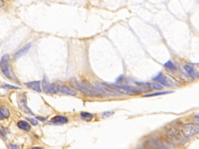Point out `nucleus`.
Listing matches in <instances>:
<instances>
[{"label":"nucleus","mask_w":199,"mask_h":149,"mask_svg":"<svg viewBox=\"0 0 199 149\" xmlns=\"http://www.w3.org/2000/svg\"><path fill=\"white\" fill-rule=\"evenodd\" d=\"M27 120H28V121H30V122H31V123H32L33 125L37 126V125H38V120H35V119H33V118H27Z\"/></svg>","instance_id":"nucleus-24"},{"label":"nucleus","mask_w":199,"mask_h":149,"mask_svg":"<svg viewBox=\"0 0 199 149\" xmlns=\"http://www.w3.org/2000/svg\"><path fill=\"white\" fill-rule=\"evenodd\" d=\"M172 91H165V92H156V93H150V94H146L144 95V97H153V96H161V95H166L169 94V93H172Z\"/></svg>","instance_id":"nucleus-19"},{"label":"nucleus","mask_w":199,"mask_h":149,"mask_svg":"<svg viewBox=\"0 0 199 149\" xmlns=\"http://www.w3.org/2000/svg\"><path fill=\"white\" fill-rule=\"evenodd\" d=\"M137 85H139V86H143L144 87L146 90H160V89H163V86L161 85L156 83V82H136Z\"/></svg>","instance_id":"nucleus-10"},{"label":"nucleus","mask_w":199,"mask_h":149,"mask_svg":"<svg viewBox=\"0 0 199 149\" xmlns=\"http://www.w3.org/2000/svg\"><path fill=\"white\" fill-rule=\"evenodd\" d=\"M37 119H38V120H45V118H44V117H37Z\"/></svg>","instance_id":"nucleus-25"},{"label":"nucleus","mask_w":199,"mask_h":149,"mask_svg":"<svg viewBox=\"0 0 199 149\" xmlns=\"http://www.w3.org/2000/svg\"><path fill=\"white\" fill-rule=\"evenodd\" d=\"M193 67H194V71H195L196 74H197V77H199V63L193 64Z\"/></svg>","instance_id":"nucleus-22"},{"label":"nucleus","mask_w":199,"mask_h":149,"mask_svg":"<svg viewBox=\"0 0 199 149\" xmlns=\"http://www.w3.org/2000/svg\"><path fill=\"white\" fill-rule=\"evenodd\" d=\"M184 70L186 71V72L187 73V75H188L190 78H192V79H196V78H197V74H196L194 67H193L192 65H185L184 66Z\"/></svg>","instance_id":"nucleus-14"},{"label":"nucleus","mask_w":199,"mask_h":149,"mask_svg":"<svg viewBox=\"0 0 199 149\" xmlns=\"http://www.w3.org/2000/svg\"><path fill=\"white\" fill-rule=\"evenodd\" d=\"M70 84L72 87H74L76 89L79 90L81 93H84V94L87 95V96H101L103 93H105V91L101 88L98 87H93V86H91L89 83L86 82H80L76 79H70Z\"/></svg>","instance_id":"nucleus-1"},{"label":"nucleus","mask_w":199,"mask_h":149,"mask_svg":"<svg viewBox=\"0 0 199 149\" xmlns=\"http://www.w3.org/2000/svg\"><path fill=\"white\" fill-rule=\"evenodd\" d=\"M26 86L28 88H30V89L38 92V93H41V82H40V81H34V82H27V83H26Z\"/></svg>","instance_id":"nucleus-13"},{"label":"nucleus","mask_w":199,"mask_h":149,"mask_svg":"<svg viewBox=\"0 0 199 149\" xmlns=\"http://www.w3.org/2000/svg\"><path fill=\"white\" fill-rule=\"evenodd\" d=\"M182 134L187 137H193L199 134V124L197 123H185L180 129Z\"/></svg>","instance_id":"nucleus-5"},{"label":"nucleus","mask_w":199,"mask_h":149,"mask_svg":"<svg viewBox=\"0 0 199 149\" xmlns=\"http://www.w3.org/2000/svg\"><path fill=\"white\" fill-rule=\"evenodd\" d=\"M107 86H108L110 89L118 92V93H121L124 95H128V96H133V95L139 94V93H142L143 89H139V88L132 87V86H118V85L114 84H106Z\"/></svg>","instance_id":"nucleus-4"},{"label":"nucleus","mask_w":199,"mask_h":149,"mask_svg":"<svg viewBox=\"0 0 199 149\" xmlns=\"http://www.w3.org/2000/svg\"><path fill=\"white\" fill-rule=\"evenodd\" d=\"M10 115L9 110L5 106H2L0 107V120L8 118Z\"/></svg>","instance_id":"nucleus-15"},{"label":"nucleus","mask_w":199,"mask_h":149,"mask_svg":"<svg viewBox=\"0 0 199 149\" xmlns=\"http://www.w3.org/2000/svg\"><path fill=\"white\" fill-rule=\"evenodd\" d=\"M18 105H19L20 110H23L24 113H29V114L31 115H34V113L32 112V110L28 107L26 95L24 94V93H22V94H20L19 96V98H18Z\"/></svg>","instance_id":"nucleus-8"},{"label":"nucleus","mask_w":199,"mask_h":149,"mask_svg":"<svg viewBox=\"0 0 199 149\" xmlns=\"http://www.w3.org/2000/svg\"><path fill=\"white\" fill-rule=\"evenodd\" d=\"M146 147L148 149H173V144L166 137H155L146 141Z\"/></svg>","instance_id":"nucleus-2"},{"label":"nucleus","mask_w":199,"mask_h":149,"mask_svg":"<svg viewBox=\"0 0 199 149\" xmlns=\"http://www.w3.org/2000/svg\"><path fill=\"white\" fill-rule=\"evenodd\" d=\"M57 88H58V90L60 93H64V94H67V95H71V96H76L77 93L75 90H73L72 89H70L68 86H65V85L62 84V83H57L56 84Z\"/></svg>","instance_id":"nucleus-11"},{"label":"nucleus","mask_w":199,"mask_h":149,"mask_svg":"<svg viewBox=\"0 0 199 149\" xmlns=\"http://www.w3.org/2000/svg\"><path fill=\"white\" fill-rule=\"evenodd\" d=\"M80 116L82 117V119L85 120H90L93 118V114L88 113V112H82L80 113Z\"/></svg>","instance_id":"nucleus-20"},{"label":"nucleus","mask_w":199,"mask_h":149,"mask_svg":"<svg viewBox=\"0 0 199 149\" xmlns=\"http://www.w3.org/2000/svg\"><path fill=\"white\" fill-rule=\"evenodd\" d=\"M153 81L157 82L158 84L161 85L162 86H167V87H172L173 86V83L167 76H166L163 72H159L156 76L153 78Z\"/></svg>","instance_id":"nucleus-6"},{"label":"nucleus","mask_w":199,"mask_h":149,"mask_svg":"<svg viewBox=\"0 0 199 149\" xmlns=\"http://www.w3.org/2000/svg\"><path fill=\"white\" fill-rule=\"evenodd\" d=\"M9 149H20V146L18 144H9Z\"/></svg>","instance_id":"nucleus-23"},{"label":"nucleus","mask_w":199,"mask_h":149,"mask_svg":"<svg viewBox=\"0 0 199 149\" xmlns=\"http://www.w3.org/2000/svg\"><path fill=\"white\" fill-rule=\"evenodd\" d=\"M17 127L21 130H25V131H30L31 129V124L25 120H20L17 123Z\"/></svg>","instance_id":"nucleus-16"},{"label":"nucleus","mask_w":199,"mask_h":149,"mask_svg":"<svg viewBox=\"0 0 199 149\" xmlns=\"http://www.w3.org/2000/svg\"><path fill=\"white\" fill-rule=\"evenodd\" d=\"M4 5V2L2 1H0V7H2Z\"/></svg>","instance_id":"nucleus-26"},{"label":"nucleus","mask_w":199,"mask_h":149,"mask_svg":"<svg viewBox=\"0 0 199 149\" xmlns=\"http://www.w3.org/2000/svg\"><path fill=\"white\" fill-rule=\"evenodd\" d=\"M32 149H43V148H42V147H33Z\"/></svg>","instance_id":"nucleus-27"},{"label":"nucleus","mask_w":199,"mask_h":149,"mask_svg":"<svg viewBox=\"0 0 199 149\" xmlns=\"http://www.w3.org/2000/svg\"><path fill=\"white\" fill-rule=\"evenodd\" d=\"M42 88H43L45 93H50V94H55L59 92L56 85L49 83L48 79H46V77L44 78L43 81H42Z\"/></svg>","instance_id":"nucleus-9"},{"label":"nucleus","mask_w":199,"mask_h":149,"mask_svg":"<svg viewBox=\"0 0 199 149\" xmlns=\"http://www.w3.org/2000/svg\"><path fill=\"white\" fill-rule=\"evenodd\" d=\"M31 43H28L27 44H26L24 47H23L22 48H20V49L19 51L15 54V55H14V59H20V57L24 56V55H26V54L28 52V51L30 50V48H31Z\"/></svg>","instance_id":"nucleus-12"},{"label":"nucleus","mask_w":199,"mask_h":149,"mask_svg":"<svg viewBox=\"0 0 199 149\" xmlns=\"http://www.w3.org/2000/svg\"><path fill=\"white\" fill-rule=\"evenodd\" d=\"M181 131L178 130L176 127H170L166 131V138L168 139L172 144H184L185 138L184 136L180 133Z\"/></svg>","instance_id":"nucleus-3"},{"label":"nucleus","mask_w":199,"mask_h":149,"mask_svg":"<svg viewBox=\"0 0 199 149\" xmlns=\"http://www.w3.org/2000/svg\"><path fill=\"white\" fill-rule=\"evenodd\" d=\"M163 66H164L167 69H168L169 71H171V72H174V71L176 70L175 65H174V64L173 63V62L170 60L167 61V62L163 65Z\"/></svg>","instance_id":"nucleus-18"},{"label":"nucleus","mask_w":199,"mask_h":149,"mask_svg":"<svg viewBox=\"0 0 199 149\" xmlns=\"http://www.w3.org/2000/svg\"><path fill=\"white\" fill-rule=\"evenodd\" d=\"M9 55H4L1 59L0 61V69L1 71L3 73L4 76L7 78V79H10V72H9Z\"/></svg>","instance_id":"nucleus-7"},{"label":"nucleus","mask_w":199,"mask_h":149,"mask_svg":"<svg viewBox=\"0 0 199 149\" xmlns=\"http://www.w3.org/2000/svg\"><path fill=\"white\" fill-rule=\"evenodd\" d=\"M52 121L55 123H65L68 122V118L63 116H56L52 119Z\"/></svg>","instance_id":"nucleus-17"},{"label":"nucleus","mask_w":199,"mask_h":149,"mask_svg":"<svg viewBox=\"0 0 199 149\" xmlns=\"http://www.w3.org/2000/svg\"><path fill=\"white\" fill-rule=\"evenodd\" d=\"M1 87L5 88V89H20L19 87H16V86H11V85H8V84L3 85V86H2Z\"/></svg>","instance_id":"nucleus-21"}]
</instances>
